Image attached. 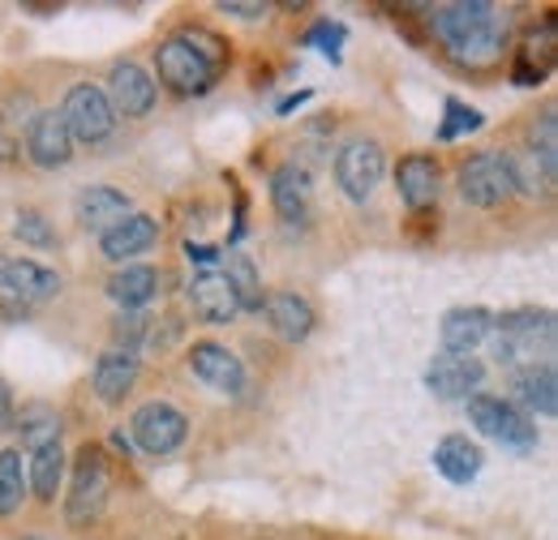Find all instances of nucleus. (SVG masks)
Instances as JSON below:
<instances>
[{"label": "nucleus", "instance_id": "1", "mask_svg": "<svg viewBox=\"0 0 558 540\" xmlns=\"http://www.w3.org/2000/svg\"><path fill=\"white\" fill-rule=\"evenodd\" d=\"M429 22H434V35L442 39V48L460 65L486 69L507 52V17L486 0L442 4V9H434Z\"/></svg>", "mask_w": 558, "mask_h": 540}, {"label": "nucleus", "instance_id": "2", "mask_svg": "<svg viewBox=\"0 0 558 540\" xmlns=\"http://www.w3.org/2000/svg\"><path fill=\"white\" fill-rule=\"evenodd\" d=\"M228 65V44L207 26H181L155 48L159 82L177 95H207Z\"/></svg>", "mask_w": 558, "mask_h": 540}, {"label": "nucleus", "instance_id": "3", "mask_svg": "<svg viewBox=\"0 0 558 540\" xmlns=\"http://www.w3.org/2000/svg\"><path fill=\"white\" fill-rule=\"evenodd\" d=\"M489 352L502 369H533V365H550L555 356V314L550 309H511L502 318H494L489 327Z\"/></svg>", "mask_w": 558, "mask_h": 540}, {"label": "nucleus", "instance_id": "4", "mask_svg": "<svg viewBox=\"0 0 558 540\" xmlns=\"http://www.w3.org/2000/svg\"><path fill=\"white\" fill-rule=\"evenodd\" d=\"M104 502H108V459L99 446H82L73 455V484L70 498H65V519L73 528H90L99 515H104Z\"/></svg>", "mask_w": 558, "mask_h": 540}, {"label": "nucleus", "instance_id": "5", "mask_svg": "<svg viewBox=\"0 0 558 540\" xmlns=\"http://www.w3.org/2000/svg\"><path fill=\"white\" fill-rule=\"evenodd\" d=\"M469 420L477 433H486L489 442L511 446V451H529L537 446V425L533 416H524L520 407L502 395H469Z\"/></svg>", "mask_w": 558, "mask_h": 540}, {"label": "nucleus", "instance_id": "6", "mask_svg": "<svg viewBox=\"0 0 558 540\" xmlns=\"http://www.w3.org/2000/svg\"><path fill=\"white\" fill-rule=\"evenodd\" d=\"M61 121H65L73 142H86V146L104 142V137L117 130V112H112L104 86H95V82H73L70 90H65Z\"/></svg>", "mask_w": 558, "mask_h": 540}, {"label": "nucleus", "instance_id": "7", "mask_svg": "<svg viewBox=\"0 0 558 540\" xmlns=\"http://www.w3.org/2000/svg\"><path fill=\"white\" fill-rule=\"evenodd\" d=\"M456 185H460V198L469 206H482V210H494L502 206L515 189H511V172H507V155L498 150H477L460 163L456 172Z\"/></svg>", "mask_w": 558, "mask_h": 540}, {"label": "nucleus", "instance_id": "8", "mask_svg": "<svg viewBox=\"0 0 558 540\" xmlns=\"http://www.w3.org/2000/svg\"><path fill=\"white\" fill-rule=\"evenodd\" d=\"M383 172H387V155L374 137H352L336 155V185L344 189L349 202H365L378 189Z\"/></svg>", "mask_w": 558, "mask_h": 540}, {"label": "nucleus", "instance_id": "9", "mask_svg": "<svg viewBox=\"0 0 558 540\" xmlns=\"http://www.w3.org/2000/svg\"><path fill=\"white\" fill-rule=\"evenodd\" d=\"M190 438V420L185 412L172 404H142L130 420V442H138L146 455H172L181 442Z\"/></svg>", "mask_w": 558, "mask_h": 540}, {"label": "nucleus", "instance_id": "10", "mask_svg": "<svg viewBox=\"0 0 558 540\" xmlns=\"http://www.w3.org/2000/svg\"><path fill=\"white\" fill-rule=\"evenodd\" d=\"M61 292V274L31 258H0V296L13 300L17 309H31V305H44Z\"/></svg>", "mask_w": 558, "mask_h": 540}, {"label": "nucleus", "instance_id": "11", "mask_svg": "<svg viewBox=\"0 0 558 540\" xmlns=\"http://www.w3.org/2000/svg\"><path fill=\"white\" fill-rule=\"evenodd\" d=\"M486 382V365L477 356H460V352H438L425 365V391L438 400H469L477 395Z\"/></svg>", "mask_w": 558, "mask_h": 540}, {"label": "nucleus", "instance_id": "12", "mask_svg": "<svg viewBox=\"0 0 558 540\" xmlns=\"http://www.w3.org/2000/svg\"><path fill=\"white\" fill-rule=\"evenodd\" d=\"M190 369H194L198 382H207L219 395H236L245 386V365L236 360V352H228L215 339H203V343L190 347Z\"/></svg>", "mask_w": 558, "mask_h": 540}, {"label": "nucleus", "instance_id": "13", "mask_svg": "<svg viewBox=\"0 0 558 540\" xmlns=\"http://www.w3.org/2000/svg\"><path fill=\"white\" fill-rule=\"evenodd\" d=\"M26 159L44 172L52 168H65L73 159V137L61 121V112H39L31 125H26Z\"/></svg>", "mask_w": 558, "mask_h": 540}, {"label": "nucleus", "instance_id": "14", "mask_svg": "<svg viewBox=\"0 0 558 540\" xmlns=\"http://www.w3.org/2000/svg\"><path fill=\"white\" fill-rule=\"evenodd\" d=\"M104 95H108L112 112H121V116H146V112L155 108V82H150V73L142 65H134V61H117V65H112Z\"/></svg>", "mask_w": 558, "mask_h": 540}, {"label": "nucleus", "instance_id": "15", "mask_svg": "<svg viewBox=\"0 0 558 540\" xmlns=\"http://www.w3.org/2000/svg\"><path fill=\"white\" fill-rule=\"evenodd\" d=\"M494 327V314L482 305H456L442 314L438 322V343L442 352H460V356H473V347H482Z\"/></svg>", "mask_w": 558, "mask_h": 540}, {"label": "nucleus", "instance_id": "16", "mask_svg": "<svg viewBox=\"0 0 558 540\" xmlns=\"http://www.w3.org/2000/svg\"><path fill=\"white\" fill-rule=\"evenodd\" d=\"M130 210H134L130 198H125L121 189H112V185H86V189L73 198L77 223H82L86 232H95V236H104V232H108L112 223H121Z\"/></svg>", "mask_w": 558, "mask_h": 540}, {"label": "nucleus", "instance_id": "17", "mask_svg": "<svg viewBox=\"0 0 558 540\" xmlns=\"http://www.w3.org/2000/svg\"><path fill=\"white\" fill-rule=\"evenodd\" d=\"M138 373H142L138 352H117V347H108V352L95 360L90 386H95V395H99L104 404H121V400L134 391Z\"/></svg>", "mask_w": 558, "mask_h": 540}, {"label": "nucleus", "instance_id": "18", "mask_svg": "<svg viewBox=\"0 0 558 540\" xmlns=\"http://www.w3.org/2000/svg\"><path fill=\"white\" fill-rule=\"evenodd\" d=\"M155 241H159V223H155L150 214L130 210L121 223H112V228L99 236V249H104V258L125 262V258H138V254H146Z\"/></svg>", "mask_w": 558, "mask_h": 540}, {"label": "nucleus", "instance_id": "19", "mask_svg": "<svg viewBox=\"0 0 558 540\" xmlns=\"http://www.w3.org/2000/svg\"><path fill=\"white\" fill-rule=\"evenodd\" d=\"M511 404L520 407L524 416H555L558 412V378L555 365H533V369H520L511 378Z\"/></svg>", "mask_w": 558, "mask_h": 540}, {"label": "nucleus", "instance_id": "20", "mask_svg": "<svg viewBox=\"0 0 558 540\" xmlns=\"http://www.w3.org/2000/svg\"><path fill=\"white\" fill-rule=\"evenodd\" d=\"M190 305H194V314L203 318V322H215V327H223V322H232L241 309H236V296H232V287H228V279H223V270H203V274H194V283H190Z\"/></svg>", "mask_w": 558, "mask_h": 540}, {"label": "nucleus", "instance_id": "21", "mask_svg": "<svg viewBox=\"0 0 558 540\" xmlns=\"http://www.w3.org/2000/svg\"><path fill=\"white\" fill-rule=\"evenodd\" d=\"M396 189L409 210H429L438 202V163L429 155H409L396 168Z\"/></svg>", "mask_w": 558, "mask_h": 540}, {"label": "nucleus", "instance_id": "22", "mask_svg": "<svg viewBox=\"0 0 558 540\" xmlns=\"http://www.w3.org/2000/svg\"><path fill=\"white\" fill-rule=\"evenodd\" d=\"M263 314L276 327V335L288 339V343H301V339H310V331H314V309L296 292H271V296H263Z\"/></svg>", "mask_w": 558, "mask_h": 540}, {"label": "nucleus", "instance_id": "23", "mask_svg": "<svg viewBox=\"0 0 558 540\" xmlns=\"http://www.w3.org/2000/svg\"><path fill=\"white\" fill-rule=\"evenodd\" d=\"M271 206L283 223H305L310 214V172L296 163H283L271 172Z\"/></svg>", "mask_w": 558, "mask_h": 540}, {"label": "nucleus", "instance_id": "24", "mask_svg": "<svg viewBox=\"0 0 558 540\" xmlns=\"http://www.w3.org/2000/svg\"><path fill=\"white\" fill-rule=\"evenodd\" d=\"M482 446L469 442V433H447L438 446H434V468L447 476L451 484H469L482 472Z\"/></svg>", "mask_w": 558, "mask_h": 540}, {"label": "nucleus", "instance_id": "25", "mask_svg": "<svg viewBox=\"0 0 558 540\" xmlns=\"http://www.w3.org/2000/svg\"><path fill=\"white\" fill-rule=\"evenodd\" d=\"M159 292V270L155 267H125L108 279V296L130 314V309H146Z\"/></svg>", "mask_w": 558, "mask_h": 540}, {"label": "nucleus", "instance_id": "26", "mask_svg": "<svg viewBox=\"0 0 558 540\" xmlns=\"http://www.w3.org/2000/svg\"><path fill=\"white\" fill-rule=\"evenodd\" d=\"M507 172H511V189H520V194H529V198H550V194H555L558 172H550L529 146L507 155Z\"/></svg>", "mask_w": 558, "mask_h": 540}, {"label": "nucleus", "instance_id": "27", "mask_svg": "<svg viewBox=\"0 0 558 540\" xmlns=\"http://www.w3.org/2000/svg\"><path fill=\"white\" fill-rule=\"evenodd\" d=\"M13 429L22 433L26 451H44V446H61V416L48 404H26L13 416Z\"/></svg>", "mask_w": 558, "mask_h": 540}, {"label": "nucleus", "instance_id": "28", "mask_svg": "<svg viewBox=\"0 0 558 540\" xmlns=\"http://www.w3.org/2000/svg\"><path fill=\"white\" fill-rule=\"evenodd\" d=\"M65 451L61 446H44V451H31V464H26V489H35L39 502H57V489L65 480Z\"/></svg>", "mask_w": 558, "mask_h": 540}, {"label": "nucleus", "instance_id": "29", "mask_svg": "<svg viewBox=\"0 0 558 540\" xmlns=\"http://www.w3.org/2000/svg\"><path fill=\"white\" fill-rule=\"evenodd\" d=\"M232 296H236V309L245 314H263V279H258V267L254 258L245 254H228V270H223Z\"/></svg>", "mask_w": 558, "mask_h": 540}, {"label": "nucleus", "instance_id": "30", "mask_svg": "<svg viewBox=\"0 0 558 540\" xmlns=\"http://www.w3.org/2000/svg\"><path fill=\"white\" fill-rule=\"evenodd\" d=\"M26 498V459L17 446L0 451V515H13Z\"/></svg>", "mask_w": 558, "mask_h": 540}, {"label": "nucleus", "instance_id": "31", "mask_svg": "<svg viewBox=\"0 0 558 540\" xmlns=\"http://www.w3.org/2000/svg\"><path fill=\"white\" fill-rule=\"evenodd\" d=\"M555 48H558V26H555V17H546V22L524 39V52H520L515 61L533 65L537 73H550V65H555Z\"/></svg>", "mask_w": 558, "mask_h": 540}, {"label": "nucleus", "instance_id": "32", "mask_svg": "<svg viewBox=\"0 0 558 540\" xmlns=\"http://www.w3.org/2000/svg\"><path fill=\"white\" fill-rule=\"evenodd\" d=\"M482 125H486V116H482L477 108H469V103H460V99H447L438 137H442V142H456L460 134H477Z\"/></svg>", "mask_w": 558, "mask_h": 540}, {"label": "nucleus", "instance_id": "33", "mask_svg": "<svg viewBox=\"0 0 558 540\" xmlns=\"http://www.w3.org/2000/svg\"><path fill=\"white\" fill-rule=\"evenodd\" d=\"M146 339H150V318L142 309H130V314L121 309L117 322H112V347L117 352H138Z\"/></svg>", "mask_w": 558, "mask_h": 540}, {"label": "nucleus", "instance_id": "34", "mask_svg": "<svg viewBox=\"0 0 558 540\" xmlns=\"http://www.w3.org/2000/svg\"><path fill=\"white\" fill-rule=\"evenodd\" d=\"M13 236H17L22 245H35V249L57 245V232H52V223H48L44 210H17V219H13Z\"/></svg>", "mask_w": 558, "mask_h": 540}, {"label": "nucleus", "instance_id": "35", "mask_svg": "<svg viewBox=\"0 0 558 540\" xmlns=\"http://www.w3.org/2000/svg\"><path fill=\"white\" fill-rule=\"evenodd\" d=\"M529 150H533L550 172H558V121H555V112H546V116L529 130Z\"/></svg>", "mask_w": 558, "mask_h": 540}, {"label": "nucleus", "instance_id": "36", "mask_svg": "<svg viewBox=\"0 0 558 540\" xmlns=\"http://www.w3.org/2000/svg\"><path fill=\"white\" fill-rule=\"evenodd\" d=\"M305 44H314V48H323V57L327 61H340V48H344V26L340 22H318L310 35H305Z\"/></svg>", "mask_w": 558, "mask_h": 540}, {"label": "nucleus", "instance_id": "37", "mask_svg": "<svg viewBox=\"0 0 558 540\" xmlns=\"http://www.w3.org/2000/svg\"><path fill=\"white\" fill-rule=\"evenodd\" d=\"M219 13H232V17H245V22H258V17H267V4H241V0H219Z\"/></svg>", "mask_w": 558, "mask_h": 540}, {"label": "nucleus", "instance_id": "38", "mask_svg": "<svg viewBox=\"0 0 558 540\" xmlns=\"http://www.w3.org/2000/svg\"><path fill=\"white\" fill-rule=\"evenodd\" d=\"M13 416H17V404H13V391H9V382L0 378V429H13Z\"/></svg>", "mask_w": 558, "mask_h": 540}, {"label": "nucleus", "instance_id": "39", "mask_svg": "<svg viewBox=\"0 0 558 540\" xmlns=\"http://www.w3.org/2000/svg\"><path fill=\"white\" fill-rule=\"evenodd\" d=\"M185 254H190V262H198V267H210V262H219V249H210V245H185Z\"/></svg>", "mask_w": 558, "mask_h": 540}, {"label": "nucleus", "instance_id": "40", "mask_svg": "<svg viewBox=\"0 0 558 540\" xmlns=\"http://www.w3.org/2000/svg\"><path fill=\"white\" fill-rule=\"evenodd\" d=\"M305 99H310V90H301V95H288V99H279V116H288V112H292V108H301Z\"/></svg>", "mask_w": 558, "mask_h": 540}, {"label": "nucleus", "instance_id": "41", "mask_svg": "<svg viewBox=\"0 0 558 540\" xmlns=\"http://www.w3.org/2000/svg\"><path fill=\"white\" fill-rule=\"evenodd\" d=\"M9 159H13V137L0 134V163H9Z\"/></svg>", "mask_w": 558, "mask_h": 540}, {"label": "nucleus", "instance_id": "42", "mask_svg": "<svg viewBox=\"0 0 558 540\" xmlns=\"http://www.w3.org/2000/svg\"><path fill=\"white\" fill-rule=\"evenodd\" d=\"M112 446H117V451H125V455H130V438H125V433H121V429H117V433H112Z\"/></svg>", "mask_w": 558, "mask_h": 540}, {"label": "nucleus", "instance_id": "43", "mask_svg": "<svg viewBox=\"0 0 558 540\" xmlns=\"http://www.w3.org/2000/svg\"><path fill=\"white\" fill-rule=\"evenodd\" d=\"M0 258H4V254H0Z\"/></svg>", "mask_w": 558, "mask_h": 540}]
</instances>
